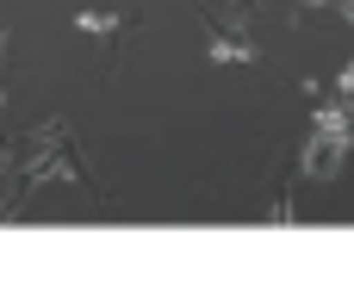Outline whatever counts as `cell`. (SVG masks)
I'll use <instances>...</instances> for the list:
<instances>
[{"mask_svg":"<svg viewBox=\"0 0 354 286\" xmlns=\"http://www.w3.org/2000/svg\"><path fill=\"white\" fill-rule=\"evenodd\" d=\"M305 6H336V0H305Z\"/></svg>","mask_w":354,"mask_h":286,"instance_id":"cell-5","label":"cell"},{"mask_svg":"<svg viewBox=\"0 0 354 286\" xmlns=\"http://www.w3.org/2000/svg\"><path fill=\"white\" fill-rule=\"evenodd\" d=\"M342 150H348V137H342V131H311V143H305L299 168H305L311 181H330V175L342 168Z\"/></svg>","mask_w":354,"mask_h":286,"instance_id":"cell-1","label":"cell"},{"mask_svg":"<svg viewBox=\"0 0 354 286\" xmlns=\"http://www.w3.org/2000/svg\"><path fill=\"white\" fill-rule=\"evenodd\" d=\"M212 62H255V50L243 37H212Z\"/></svg>","mask_w":354,"mask_h":286,"instance_id":"cell-3","label":"cell"},{"mask_svg":"<svg viewBox=\"0 0 354 286\" xmlns=\"http://www.w3.org/2000/svg\"><path fill=\"white\" fill-rule=\"evenodd\" d=\"M124 19L118 12H75V31H87V37H112Z\"/></svg>","mask_w":354,"mask_h":286,"instance_id":"cell-2","label":"cell"},{"mask_svg":"<svg viewBox=\"0 0 354 286\" xmlns=\"http://www.w3.org/2000/svg\"><path fill=\"white\" fill-rule=\"evenodd\" d=\"M0 56H6V25H0Z\"/></svg>","mask_w":354,"mask_h":286,"instance_id":"cell-6","label":"cell"},{"mask_svg":"<svg viewBox=\"0 0 354 286\" xmlns=\"http://www.w3.org/2000/svg\"><path fill=\"white\" fill-rule=\"evenodd\" d=\"M336 93H354V62H342V75H336Z\"/></svg>","mask_w":354,"mask_h":286,"instance_id":"cell-4","label":"cell"}]
</instances>
